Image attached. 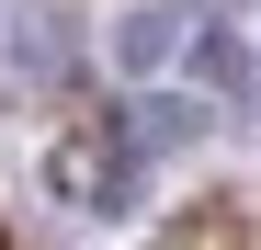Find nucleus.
Instances as JSON below:
<instances>
[{
	"label": "nucleus",
	"instance_id": "f257e3e1",
	"mask_svg": "<svg viewBox=\"0 0 261 250\" xmlns=\"http://www.w3.org/2000/svg\"><path fill=\"white\" fill-rule=\"evenodd\" d=\"M193 80L216 103H250V46H239V34H193Z\"/></svg>",
	"mask_w": 261,
	"mask_h": 250
}]
</instances>
